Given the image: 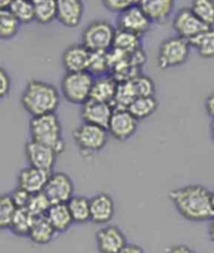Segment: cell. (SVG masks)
I'll return each instance as SVG.
<instances>
[{
    "instance_id": "1",
    "label": "cell",
    "mask_w": 214,
    "mask_h": 253,
    "mask_svg": "<svg viewBox=\"0 0 214 253\" xmlns=\"http://www.w3.org/2000/svg\"><path fill=\"white\" fill-rule=\"evenodd\" d=\"M168 198L180 215L188 221L204 222L214 218L211 192L201 184L173 189L168 193Z\"/></svg>"
},
{
    "instance_id": "2",
    "label": "cell",
    "mask_w": 214,
    "mask_h": 253,
    "mask_svg": "<svg viewBox=\"0 0 214 253\" xmlns=\"http://www.w3.org/2000/svg\"><path fill=\"white\" fill-rule=\"evenodd\" d=\"M21 104L32 118L54 114L60 104V94L52 84L31 80L21 95Z\"/></svg>"
},
{
    "instance_id": "3",
    "label": "cell",
    "mask_w": 214,
    "mask_h": 253,
    "mask_svg": "<svg viewBox=\"0 0 214 253\" xmlns=\"http://www.w3.org/2000/svg\"><path fill=\"white\" fill-rule=\"evenodd\" d=\"M30 133L32 141L48 146L57 154H61L65 149L62 124L55 113L32 118Z\"/></svg>"
},
{
    "instance_id": "4",
    "label": "cell",
    "mask_w": 214,
    "mask_h": 253,
    "mask_svg": "<svg viewBox=\"0 0 214 253\" xmlns=\"http://www.w3.org/2000/svg\"><path fill=\"white\" fill-rule=\"evenodd\" d=\"M95 77L88 71L66 72L61 83L65 99L72 104L84 105L90 99Z\"/></svg>"
},
{
    "instance_id": "5",
    "label": "cell",
    "mask_w": 214,
    "mask_h": 253,
    "mask_svg": "<svg viewBox=\"0 0 214 253\" xmlns=\"http://www.w3.org/2000/svg\"><path fill=\"white\" fill-rule=\"evenodd\" d=\"M116 29L106 20H95L82 34L83 45L91 52H109L113 48Z\"/></svg>"
},
{
    "instance_id": "6",
    "label": "cell",
    "mask_w": 214,
    "mask_h": 253,
    "mask_svg": "<svg viewBox=\"0 0 214 253\" xmlns=\"http://www.w3.org/2000/svg\"><path fill=\"white\" fill-rule=\"evenodd\" d=\"M190 47L189 41L178 36L165 39L159 46L158 67L165 70L185 64L188 60Z\"/></svg>"
},
{
    "instance_id": "7",
    "label": "cell",
    "mask_w": 214,
    "mask_h": 253,
    "mask_svg": "<svg viewBox=\"0 0 214 253\" xmlns=\"http://www.w3.org/2000/svg\"><path fill=\"white\" fill-rule=\"evenodd\" d=\"M108 130L92 125L89 123H83L73 130L72 137L76 144L85 153H95L105 148L108 142Z\"/></svg>"
},
{
    "instance_id": "8",
    "label": "cell",
    "mask_w": 214,
    "mask_h": 253,
    "mask_svg": "<svg viewBox=\"0 0 214 253\" xmlns=\"http://www.w3.org/2000/svg\"><path fill=\"white\" fill-rule=\"evenodd\" d=\"M172 28L177 36L190 41L203 32L207 31V25L204 24L197 15L192 12L191 7H182L176 13L172 20Z\"/></svg>"
},
{
    "instance_id": "9",
    "label": "cell",
    "mask_w": 214,
    "mask_h": 253,
    "mask_svg": "<svg viewBox=\"0 0 214 253\" xmlns=\"http://www.w3.org/2000/svg\"><path fill=\"white\" fill-rule=\"evenodd\" d=\"M43 192L52 204L68 203L74 196V184L69 175L64 172H54L52 173Z\"/></svg>"
},
{
    "instance_id": "10",
    "label": "cell",
    "mask_w": 214,
    "mask_h": 253,
    "mask_svg": "<svg viewBox=\"0 0 214 253\" xmlns=\"http://www.w3.org/2000/svg\"><path fill=\"white\" fill-rule=\"evenodd\" d=\"M138 127V120L126 109H114L108 132L120 142L129 140L135 134Z\"/></svg>"
},
{
    "instance_id": "11",
    "label": "cell",
    "mask_w": 214,
    "mask_h": 253,
    "mask_svg": "<svg viewBox=\"0 0 214 253\" xmlns=\"http://www.w3.org/2000/svg\"><path fill=\"white\" fill-rule=\"evenodd\" d=\"M57 153L48 146L35 141L27 142L25 145V157L31 167L53 173Z\"/></svg>"
},
{
    "instance_id": "12",
    "label": "cell",
    "mask_w": 214,
    "mask_h": 253,
    "mask_svg": "<svg viewBox=\"0 0 214 253\" xmlns=\"http://www.w3.org/2000/svg\"><path fill=\"white\" fill-rule=\"evenodd\" d=\"M118 29L130 32L136 36H142L150 31L152 26V21L149 17L145 15L143 9L137 2L129 9L119 14L117 19Z\"/></svg>"
},
{
    "instance_id": "13",
    "label": "cell",
    "mask_w": 214,
    "mask_h": 253,
    "mask_svg": "<svg viewBox=\"0 0 214 253\" xmlns=\"http://www.w3.org/2000/svg\"><path fill=\"white\" fill-rule=\"evenodd\" d=\"M96 247L100 253H118L126 245V237L116 225H106L95 233Z\"/></svg>"
},
{
    "instance_id": "14",
    "label": "cell",
    "mask_w": 214,
    "mask_h": 253,
    "mask_svg": "<svg viewBox=\"0 0 214 253\" xmlns=\"http://www.w3.org/2000/svg\"><path fill=\"white\" fill-rule=\"evenodd\" d=\"M113 112L114 108L112 104L89 99L82 105L81 117L84 120V123L100 126V127L108 130Z\"/></svg>"
},
{
    "instance_id": "15",
    "label": "cell",
    "mask_w": 214,
    "mask_h": 253,
    "mask_svg": "<svg viewBox=\"0 0 214 253\" xmlns=\"http://www.w3.org/2000/svg\"><path fill=\"white\" fill-rule=\"evenodd\" d=\"M92 52L83 44L71 45L62 54V64L66 72H85L89 70Z\"/></svg>"
},
{
    "instance_id": "16",
    "label": "cell",
    "mask_w": 214,
    "mask_h": 253,
    "mask_svg": "<svg viewBox=\"0 0 214 253\" xmlns=\"http://www.w3.org/2000/svg\"><path fill=\"white\" fill-rule=\"evenodd\" d=\"M52 173L28 166L20 170L18 174V187L32 195L44 191Z\"/></svg>"
},
{
    "instance_id": "17",
    "label": "cell",
    "mask_w": 214,
    "mask_h": 253,
    "mask_svg": "<svg viewBox=\"0 0 214 253\" xmlns=\"http://www.w3.org/2000/svg\"><path fill=\"white\" fill-rule=\"evenodd\" d=\"M91 222L94 224L104 225L113 219L115 213V203L113 198L106 193H100L90 199Z\"/></svg>"
},
{
    "instance_id": "18",
    "label": "cell",
    "mask_w": 214,
    "mask_h": 253,
    "mask_svg": "<svg viewBox=\"0 0 214 253\" xmlns=\"http://www.w3.org/2000/svg\"><path fill=\"white\" fill-rule=\"evenodd\" d=\"M84 16V3L81 0H57L56 20L66 27L79 26Z\"/></svg>"
},
{
    "instance_id": "19",
    "label": "cell",
    "mask_w": 214,
    "mask_h": 253,
    "mask_svg": "<svg viewBox=\"0 0 214 253\" xmlns=\"http://www.w3.org/2000/svg\"><path fill=\"white\" fill-rule=\"evenodd\" d=\"M118 82L112 75H104L94 79L90 99L113 105Z\"/></svg>"
},
{
    "instance_id": "20",
    "label": "cell",
    "mask_w": 214,
    "mask_h": 253,
    "mask_svg": "<svg viewBox=\"0 0 214 253\" xmlns=\"http://www.w3.org/2000/svg\"><path fill=\"white\" fill-rule=\"evenodd\" d=\"M138 3L152 23L166 21L174 7L173 0H141Z\"/></svg>"
},
{
    "instance_id": "21",
    "label": "cell",
    "mask_w": 214,
    "mask_h": 253,
    "mask_svg": "<svg viewBox=\"0 0 214 253\" xmlns=\"http://www.w3.org/2000/svg\"><path fill=\"white\" fill-rule=\"evenodd\" d=\"M46 218L51 222L56 233L67 231L71 227L72 223H74L67 203L53 204L46 213Z\"/></svg>"
},
{
    "instance_id": "22",
    "label": "cell",
    "mask_w": 214,
    "mask_h": 253,
    "mask_svg": "<svg viewBox=\"0 0 214 253\" xmlns=\"http://www.w3.org/2000/svg\"><path fill=\"white\" fill-rule=\"evenodd\" d=\"M56 231L48 221L46 216L36 218L34 225L28 235L30 239L36 245H47L54 240Z\"/></svg>"
},
{
    "instance_id": "23",
    "label": "cell",
    "mask_w": 214,
    "mask_h": 253,
    "mask_svg": "<svg viewBox=\"0 0 214 253\" xmlns=\"http://www.w3.org/2000/svg\"><path fill=\"white\" fill-rule=\"evenodd\" d=\"M158 100L155 96L152 97H137L129 106V112L138 121L147 119L158 109Z\"/></svg>"
},
{
    "instance_id": "24",
    "label": "cell",
    "mask_w": 214,
    "mask_h": 253,
    "mask_svg": "<svg viewBox=\"0 0 214 253\" xmlns=\"http://www.w3.org/2000/svg\"><path fill=\"white\" fill-rule=\"evenodd\" d=\"M72 216L73 222L77 224H85L91 221L90 199L84 196H73L67 203Z\"/></svg>"
},
{
    "instance_id": "25",
    "label": "cell",
    "mask_w": 214,
    "mask_h": 253,
    "mask_svg": "<svg viewBox=\"0 0 214 253\" xmlns=\"http://www.w3.org/2000/svg\"><path fill=\"white\" fill-rule=\"evenodd\" d=\"M112 49L131 54L140 49V37L117 28Z\"/></svg>"
},
{
    "instance_id": "26",
    "label": "cell",
    "mask_w": 214,
    "mask_h": 253,
    "mask_svg": "<svg viewBox=\"0 0 214 253\" xmlns=\"http://www.w3.org/2000/svg\"><path fill=\"white\" fill-rule=\"evenodd\" d=\"M36 218L26 208L18 209L12 221L11 230L17 237H28Z\"/></svg>"
},
{
    "instance_id": "27",
    "label": "cell",
    "mask_w": 214,
    "mask_h": 253,
    "mask_svg": "<svg viewBox=\"0 0 214 253\" xmlns=\"http://www.w3.org/2000/svg\"><path fill=\"white\" fill-rule=\"evenodd\" d=\"M35 5V21L40 24H50L56 19V0H33Z\"/></svg>"
},
{
    "instance_id": "28",
    "label": "cell",
    "mask_w": 214,
    "mask_h": 253,
    "mask_svg": "<svg viewBox=\"0 0 214 253\" xmlns=\"http://www.w3.org/2000/svg\"><path fill=\"white\" fill-rule=\"evenodd\" d=\"M190 46L205 58L214 57V27L208 28L189 41Z\"/></svg>"
},
{
    "instance_id": "29",
    "label": "cell",
    "mask_w": 214,
    "mask_h": 253,
    "mask_svg": "<svg viewBox=\"0 0 214 253\" xmlns=\"http://www.w3.org/2000/svg\"><path fill=\"white\" fill-rule=\"evenodd\" d=\"M137 93H136L133 81L118 83L117 92H116L115 99L113 102L114 109H126L132 102L137 98Z\"/></svg>"
},
{
    "instance_id": "30",
    "label": "cell",
    "mask_w": 214,
    "mask_h": 253,
    "mask_svg": "<svg viewBox=\"0 0 214 253\" xmlns=\"http://www.w3.org/2000/svg\"><path fill=\"white\" fill-rule=\"evenodd\" d=\"M20 21L11 13L9 9L0 11V38L2 40H11L20 29Z\"/></svg>"
},
{
    "instance_id": "31",
    "label": "cell",
    "mask_w": 214,
    "mask_h": 253,
    "mask_svg": "<svg viewBox=\"0 0 214 253\" xmlns=\"http://www.w3.org/2000/svg\"><path fill=\"white\" fill-rule=\"evenodd\" d=\"M9 11L20 21L21 24H28L35 21V5L32 0H12Z\"/></svg>"
},
{
    "instance_id": "32",
    "label": "cell",
    "mask_w": 214,
    "mask_h": 253,
    "mask_svg": "<svg viewBox=\"0 0 214 253\" xmlns=\"http://www.w3.org/2000/svg\"><path fill=\"white\" fill-rule=\"evenodd\" d=\"M192 12L208 27H214V1L213 0H194L191 3Z\"/></svg>"
},
{
    "instance_id": "33",
    "label": "cell",
    "mask_w": 214,
    "mask_h": 253,
    "mask_svg": "<svg viewBox=\"0 0 214 253\" xmlns=\"http://www.w3.org/2000/svg\"><path fill=\"white\" fill-rule=\"evenodd\" d=\"M18 208L15 206L11 195H2L0 198V227L9 229Z\"/></svg>"
},
{
    "instance_id": "34",
    "label": "cell",
    "mask_w": 214,
    "mask_h": 253,
    "mask_svg": "<svg viewBox=\"0 0 214 253\" xmlns=\"http://www.w3.org/2000/svg\"><path fill=\"white\" fill-rule=\"evenodd\" d=\"M52 206L53 204L51 200L47 198L44 192H41L32 195L26 209L30 211V212L35 218H39L46 216V213L50 211Z\"/></svg>"
},
{
    "instance_id": "35",
    "label": "cell",
    "mask_w": 214,
    "mask_h": 253,
    "mask_svg": "<svg viewBox=\"0 0 214 253\" xmlns=\"http://www.w3.org/2000/svg\"><path fill=\"white\" fill-rule=\"evenodd\" d=\"M111 70V66L108 57V52H92L91 63L88 72L91 73L93 76L97 75L104 76L108 75L107 73Z\"/></svg>"
},
{
    "instance_id": "36",
    "label": "cell",
    "mask_w": 214,
    "mask_h": 253,
    "mask_svg": "<svg viewBox=\"0 0 214 253\" xmlns=\"http://www.w3.org/2000/svg\"><path fill=\"white\" fill-rule=\"evenodd\" d=\"M136 93L138 97H152L155 96L156 85L151 77L147 75H139L133 80Z\"/></svg>"
},
{
    "instance_id": "37",
    "label": "cell",
    "mask_w": 214,
    "mask_h": 253,
    "mask_svg": "<svg viewBox=\"0 0 214 253\" xmlns=\"http://www.w3.org/2000/svg\"><path fill=\"white\" fill-rule=\"evenodd\" d=\"M137 2L138 1H133V0H104L103 4L108 11L121 14Z\"/></svg>"
},
{
    "instance_id": "38",
    "label": "cell",
    "mask_w": 214,
    "mask_h": 253,
    "mask_svg": "<svg viewBox=\"0 0 214 253\" xmlns=\"http://www.w3.org/2000/svg\"><path fill=\"white\" fill-rule=\"evenodd\" d=\"M31 197H32V194H30L25 190L19 188V187L16 188L11 194V198L18 209L26 208L28 202H30Z\"/></svg>"
},
{
    "instance_id": "39",
    "label": "cell",
    "mask_w": 214,
    "mask_h": 253,
    "mask_svg": "<svg viewBox=\"0 0 214 253\" xmlns=\"http://www.w3.org/2000/svg\"><path fill=\"white\" fill-rule=\"evenodd\" d=\"M9 90H11V77L5 69L1 68L0 69V96L1 98H4L9 94Z\"/></svg>"
},
{
    "instance_id": "40",
    "label": "cell",
    "mask_w": 214,
    "mask_h": 253,
    "mask_svg": "<svg viewBox=\"0 0 214 253\" xmlns=\"http://www.w3.org/2000/svg\"><path fill=\"white\" fill-rule=\"evenodd\" d=\"M166 253H197L193 249L186 245H173L166 250Z\"/></svg>"
},
{
    "instance_id": "41",
    "label": "cell",
    "mask_w": 214,
    "mask_h": 253,
    "mask_svg": "<svg viewBox=\"0 0 214 253\" xmlns=\"http://www.w3.org/2000/svg\"><path fill=\"white\" fill-rule=\"evenodd\" d=\"M205 109L207 114L214 120V93L207 97L205 101Z\"/></svg>"
},
{
    "instance_id": "42",
    "label": "cell",
    "mask_w": 214,
    "mask_h": 253,
    "mask_svg": "<svg viewBox=\"0 0 214 253\" xmlns=\"http://www.w3.org/2000/svg\"><path fill=\"white\" fill-rule=\"evenodd\" d=\"M118 253H145L144 249L137 244H128Z\"/></svg>"
},
{
    "instance_id": "43",
    "label": "cell",
    "mask_w": 214,
    "mask_h": 253,
    "mask_svg": "<svg viewBox=\"0 0 214 253\" xmlns=\"http://www.w3.org/2000/svg\"><path fill=\"white\" fill-rule=\"evenodd\" d=\"M208 236L209 239L214 243V218L210 221V224L208 227Z\"/></svg>"
},
{
    "instance_id": "44",
    "label": "cell",
    "mask_w": 214,
    "mask_h": 253,
    "mask_svg": "<svg viewBox=\"0 0 214 253\" xmlns=\"http://www.w3.org/2000/svg\"><path fill=\"white\" fill-rule=\"evenodd\" d=\"M211 137H212V140L214 141V120L211 123Z\"/></svg>"
},
{
    "instance_id": "45",
    "label": "cell",
    "mask_w": 214,
    "mask_h": 253,
    "mask_svg": "<svg viewBox=\"0 0 214 253\" xmlns=\"http://www.w3.org/2000/svg\"><path fill=\"white\" fill-rule=\"evenodd\" d=\"M211 204H212V209L214 211V192H211Z\"/></svg>"
}]
</instances>
